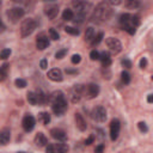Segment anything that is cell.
Instances as JSON below:
<instances>
[{"label": "cell", "mask_w": 153, "mask_h": 153, "mask_svg": "<svg viewBox=\"0 0 153 153\" xmlns=\"http://www.w3.org/2000/svg\"><path fill=\"white\" fill-rule=\"evenodd\" d=\"M49 100H50V103H52V109L54 111V114L60 116L67 110V102H66V98L61 91H56V92L50 95Z\"/></svg>", "instance_id": "1"}, {"label": "cell", "mask_w": 153, "mask_h": 153, "mask_svg": "<svg viewBox=\"0 0 153 153\" xmlns=\"http://www.w3.org/2000/svg\"><path fill=\"white\" fill-rule=\"evenodd\" d=\"M110 15H111V7L109 6V3H100L95 8L92 19L97 20V22H104V20L109 19Z\"/></svg>", "instance_id": "2"}, {"label": "cell", "mask_w": 153, "mask_h": 153, "mask_svg": "<svg viewBox=\"0 0 153 153\" xmlns=\"http://www.w3.org/2000/svg\"><path fill=\"white\" fill-rule=\"evenodd\" d=\"M36 26H37V23H36L35 19H33V18L25 19L24 22L22 23V25H20V35H22V37L30 36L35 31Z\"/></svg>", "instance_id": "3"}, {"label": "cell", "mask_w": 153, "mask_h": 153, "mask_svg": "<svg viewBox=\"0 0 153 153\" xmlns=\"http://www.w3.org/2000/svg\"><path fill=\"white\" fill-rule=\"evenodd\" d=\"M24 13L25 12H24V10L22 7H12V8L7 10L6 16L8 17V19L11 20L12 23H17L18 20L24 16Z\"/></svg>", "instance_id": "4"}, {"label": "cell", "mask_w": 153, "mask_h": 153, "mask_svg": "<svg viewBox=\"0 0 153 153\" xmlns=\"http://www.w3.org/2000/svg\"><path fill=\"white\" fill-rule=\"evenodd\" d=\"M91 117H92L96 122H104L107 120V110L105 108L103 107H96L92 109V111H91Z\"/></svg>", "instance_id": "5"}, {"label": "cell", "mask_w": 153, "mask_h": 153, "mask_svg": "<svg viewBox=\"0 0 153 153\" xmlns=\"http://www.w3.org/2000/svg\"><path fill=\"white\" fill-rule=\"evenodd\" d=\"M73 7H74V10L77 11V15L78 16L84 17L87 13L89 8L91 7V4L90 3H86V1H73Z\"/></svg>", "instance_id": "6"}, {"label": "cell", "mask_w": 153, "mask_h": 153, "mask_svg": "<svg viewBox=\"0 0 153 153\" xmlns=\"http://www.w3.org/2000/svg\"><path fill=\"white\" fill-rule=\"evenodd\" d=\"M47 153H68V146L64 142L50 144L47 146Z\"/></svg>", "instance_id": "7"}, {"label": "cell", "mask_w": 153, "mask_h": 153, "mask_svg": "<svg viewBox=\"0 0 153 153\" xmlns=\"http://www.w3.org/2000/svg\"><path fill=\"white\" fill-rule=\"evenodd\" d=\"M107 46H108V48L111 50V52L115 53V54L120 53L121 50H122L121 42H120L117 38H115V37H109V38H107Z\"/></svg>", "instance_id": "8"}, {"label": "cell", "mask_w": 153, "mask_h": 153, "mask_svg": "<svg viewBox=\"0 0 153 153\" xmlns=\"http://www.w3.org/2000/svg\"><path fill=\"white\" fill-rule=\"evenodd\" d=\"M35 123H36V121L34 118L33 115H30V114H26L23 118V122H22V126L24 128L25 132H31L34 128H35Z\"/></svg>", "instance_id": "9"}, {"label": "cell", "mask_w": 153, "mask_h": 153, "mask_svg": "<svg viewBox=\"0 0 153 153\" xmlns=\"http://www.w3.org/2000/svg\"><path fill=\"white\" fill-rule=\"evenodd\" d=\"M120 129H121V123L118 120H113L110 123V138L113 141H115L118 138L120 134Z\"/></svg>", "instance_id": "10"}, {"label": "cell", "mask_w": 153, "mask_h": 153, "mask_svg": "<svg viewBox=\"0 0 153 153\" xmlns=\"http://www.w3.org/2000/svg\"><path fill=\"white\" fill-rule=\"evenodd\" d=\"M83 91H84V87L81 85H75L72 91H71V100L73 103H78L81 98V95H83Z\"/></svg>", "instance_id": "11"}, {"label": "cell", "mask_w": 153, "mask_h": 153, "mask_svg": "<svg viewBox=\"0 0 153 153\" xmlns=\"http://www.w3.org/2000/svg\"><path fill=\"white\" fill-rule=\"evenodd\" d=\"M44 13L49 19H54L59 15V6L55 4H49L44 7Z\"/></svg>", "instance_id": "12"}, {"label": "cell", "mask_w": 153, "mask_h": 153, "mask_svg": "<svg viewBox=\"0 0 153 153\" xmlns=\"http://www.w3.org/2000/svg\"><path fill=\"white\" fill-rule=\"evenodd\" d=\"M50 135H52V138H54L57 141H65L67 139L66 132L62 130V129H60V128H53L52 130H50Z\"/></svg>", "instance_id": "13"}, {"label": "cell", "mask_w": 153, "mask_h": 153, "mask_svg": "<svg viewBox=\"0 0 153 153\" xmlns=\"http://www.w3.org/2000/svg\"><path fill=\"white\" fill-rule=\"evenodd\" d=\"M48 78L52 80V81H62L64 77H62V72L59 69V68H53V69H50L49 72H48Z\"/></svg>", "instance_id": "14"}, {"label": "cell", "mask_w": 153, "mask_h": 153, "mask_svg": "<svg viewBox=\"0 0 153 153\" xmlns=\"http://www.w3.org/2000/svg\"><path fill=\"white\" fill-rule=\"evenodd\" d=\"M48 46H49V39H48V37H46L44 35L37 36V39H36V47H37V49L44 50Z\"/></svg>", "instance_id": "15"}, {"label": "cell", "mask_w": 153, "mask_h": 153, "mask_svg": "<svg viewBox=\"0 0 153 153\" xmlns=\"http://www.w3.org/2000/svg\"><path fill=\"white\" fill-rule=\"evenodd\" d=\"M74 118H75V126H77V128H78L79 130H81V132L86 130L87 125H86V121L84 120V117L81 116L80 114H75Z\"/></svg>", "instance_id": "16"}, {"label": "cell", "mask_w": 153, "mask_h": 153, "mask_svg": "<svg viewBox=\"0 0 153 153\" xmlns=\"http://www.w3.org/2000/svg\"><path fill=\"white\" fill-rule=\"evenodd\" d=\"M35 144L38 147H44L48 145V139L46 138V135L43 133H37L35 136Z\"/></svg>", "instance_id": "17"}, {"label": "cell", "mask_w": 153, "mask_h": 153, "mask_svg": "<svg viewBox=\"0 0 153 153\" xmlns=\"http://www.w3.org/2000/svg\"><path fill=\"white\" fill-rule=\"evenodd\" d=\"M99 93V86L97 84H90L87 86V97L89 98H95Z\"/></svg>", "instance_id": "18"}, {"label": "cell", "mask_w": 153, "mask_h": 153, "mask_svg": "<svg viewBox=\"0 0 153 153\" xmlns=\"http://www.w3.org/2000/svg\"><path fill=\"white\" fill-rule=\"evenodd\" d=\"M10 138H11V133H10V129L5 128L0 132V144L3 146L7 145V142L10 141Z\"/></svg>", "instance_id": "19"}, {"label": "cell", "mask_w": 153, "mask_h": 153, "mask_svg": "<svg viewBox=\"0 0 153 153\" xmlns=\"http://www.w3.org/2000/svg\"><path fill=\"white\" fill-rule=\"evenodd\" d=\"M100 61H102V65L104 67H109L111 65V57L110 54L108 52H103L100 54Z\"/></svg>", "instance_id": "20"}, {"label": "cell", "mask_w": 153, "mask_h": 153, "mask_svg": "<svg viewBox=\"0 0 153 153\" xmlns=\"http://www.w3.org/2000/svg\"><path fill=\"white\" fill-rule=\"evenodd\" d=\"M26 98H28V102H29V103L31 104V105L38 104V98H37V93H36V92H28Z\"/></svg>", "instance_id": "21"}, {"label": "cell", "mask_w": 153, "mask_h": 153, "mask_svg": "<svg viewBox=\"0 0 153 153\" xmlns=\"http://www.w3.org/2000/svg\"><path fill=\"white\" fill-rule=\"evenodd\" d=\"M121 26H122V29H123L125 31H127L129 35H134L135 31H136V30H135V26H134L133 24H132V19H130V22H129V23L123 24V25H121Z\"/></svg>", "instance_id": "22"}, {"label": "cell", "mask_w": 153, "mask_h": 153, "mask_svg": "<svg viewBox=\"0 0 153 153\" xmlns=\"http://www.w3.org/2000/svg\"><path fill=\"white\" fill-rule=\"evenodd\" d=\"M93 38H95V29L92 26H89L86 29V31H85V41L91 42Z\"/></svg>", "instance_id": "23"}, {"label": "cell", "mask_w": 153, "mask_h": 153, "mask_svg": "<svg viewBox=\"0 0 153 153\" xmlns=\"http://www.w3.org/2000/svg\"><path fill=\"white\" fill-rule=\"evenodd\" d=\"M36 93H37V98H38V104H44L47 100H49V97L46 93H43L41 90H38Z\"/></svg>", "instance_id": "24"}, {"label": "cell", "mask_w": 153, "mask_h": 153, "mask_svg": "<svg viewBox=\"0 0 153 153\" xmlns=\"http://www.w3.org/2000/svg\"><path fill=\"white\" fill-rule=\"evenodd\" d=\"M38 120L42 122L43 125H48L50 122V115L48 113H41L39 116H38Z\"/></svg>", "instance_id": "25"}, {"label": "cell", "mask_w": 153, "mask_h": 153, "mask_svg": "<svg viewBox=\"0 0 153 153\" xmlns=\"http://www.w3.org/2000/svg\"><path fill=\"white\" fill-rule=\"evenodd\" d=\"M62 18H64L65 20H72V19H74V13H73V11H72V10L66 8L65 11H64V13H62Z\"/></svg>", "instance_id": "26"}, {"label": "cell", "mask_w": 153, "mask_h": 153, "mask_svg": "<svg viewBox=\"0 0 153 153\" xmlns=\"http://www.w3.org/2000/svg\"><path fill=\"white\" fill-rule=\"evenodd\" d=\"M7 68H8V65L7 64H4L0 68V80L4 81L7 77Z\"/></svg>", "instance_id": "27"}, {"label": "cell", "mask_w": 153, "mask_h": 153, "mask_svg": "<svg viewBox=\"0 0 153 153\" xmlns=\"http://www.w3.org/2000/svg\"><path fill=\"white\" fill-rule=\"evenodd\" d=\"M103 37H104V34L103 33H99L92 41H91V46L92 47H96V46H98L100 42H102V39H103Z\"/></svg>", "instance_id": "28"}, {"label": "cell", "mask_w": 153, "mask_h": 153, "mask_svg": "<svg viewBox=\"0 0 153 153\" xmlns=\"http://www.w3.org/2000/svg\"><path fill=\"white\" fill-rule=\"evenodd\" d=\"M140 6V3L138 0H128L126 3V7L127 8H130V10H134V8H138Z\"/></svg>", "instance_id": "29"}, {"label": "cell", "mask_w": 153, "mask_h": 153, "mask_svg": "<svg viewBox=\"0 0 153 153\" xmlns=\"http://www.w3.org/2000/svg\"><path fill=\"white\" fill-rule=\"evenodd\" d=\"M65 31H66L67 34H69V35H73V36H78V35L80 34L79 30L75 29V28H73V26H66V28H65Z\"/></svg>", "instance_id": "30"}, {"label": "cell", "mask_w": 153, "mask_h": 153, "mask_svg": "<svg viewBox=\"0 0 153 153\" xmlns=\"http://www.w3.org/2000/svg\"><path fill=\"white\" fill-rule=\"evenodd\" d=\"M121 79H122V83L126 84V85L130 83V75L128 72H126V71H123V72L121 73Z\"/></svg>", "instance_id": "31"}, {"label": "cell", "mask_w": 153, "mask_h": 153, "mask_svg": "<svg viewBox=\"0 0 153 153\" xmlns=\"http://www.w3.org/2000/svg\"><path fill=\"white\" fill-rule=\"evenodd\" d=\"M49 36H50V38H52V39H54V41H57V39L60 38V36H59L57 31H56V30H55L54 28L49 29Z\"/></svg>", "instance_id": "32"}, {"label": "cell", "mask_w": 153, "mask_h": 153, "mask_svg": "<svg viewBox=\"0 0 153 153\" xmlns=\"http://www.w3.org/2000/svg\"><path fill=\"white\" fill-rule=\"evenodd\" d=\"M10 55H11V49H7V48L3 49L1 53H0V57L3 60H6L7 57H10Z\"/></svg>", "instance_id": "33"}, {"label": "cell", "mask_w": 153, "mask_h": 153, "mask_svg": "<svg viewBox=\"0 0 153 153\" xmlns=\"http://www.w3.org/2000/svg\"><path fill=\"white\" fill-rule=\"evenodd\" d=\"M15 84H16V86L19 87V89H24V87L26 86V81H25L24 79H16Z\"/></svg>", "instance_id": "34"}, {"label": "cell", "mask_w": 153, "mask_h": 153, "mask_svg": "<svg viewBox=\"0 0 153 153\" xmlns=\"http://www.w3.org/2000/svg\"><path fill=\"white\" fill-rule=\"evenodd\" d=\"M138 127H139L140 132H142V133H147V132H148V127H147V125L145 123V122H142V121L138 123Z\"/></svg>", "instance_id": "35"}, {"label": "cell", "mask_w": 153, "mask_h": 153, "mask_svg": "<svg viewBox=\"0 0 153 153\" xmlns=\"http://www.w3.org/2000/svg\"><path fill=\"white\" fill-rule=\"evenodd\" d=\"M90 57H91V60L96 61V60H99L100 59V54L97 52V50H92V52L90 53Z\"/></svg>", "instance_id": "36"}, {"label": "cell", "mask_w": 153, "mask_h": 153, "mask_svg": "<svg viewBox=\"0 0 153 153\" xmlns=\"http://www.w3.org/2000/svg\"><path fill=\"white\" fill-rule=\"evenodd\" d=\"M66 54H67V49H61V50H59V52L55 54V57L56 59H62Z\"/></svg>", "instance_id": "37"}, {"label": "cell", "mask_w": 153, "mask_h": 153, "mask_svg": "<svg viewBox=\"0 0 153 153\" xmlns=\"http://www.w3.org/2000/svg\"><path fill=\"white\" fill-rule=\"evenodd\" d=\"M132 24H133L135 28H138L140 25V18L138 16H132Z\"/></svg>", "instance_id": "38"}, {"label": "cell", "mask_w": 153, "mask_h": 153, "mask_svg": "<svg viewBox=\"0 0 153 153\" xmlns=\"http://www.w3.org/2000/svg\"><path fill=\"white\" fill-rule=\"evenodd\" d=\"M81 61V56L79 55V54H74L73 56H72V64H74V65H77V64H79Z\"/></svg>", "instance_id": "39"}, {"label": "cell", "mask_w": 153, "mask_h": 153, "mask_svg": "<svg viewBox=\"0 0 153 153\" xmlns=\"http://www.w3.org/2000/svg\"><path fill=\"white\" fill-rule=\"evenodd\" d=\"M121 64H122V66L126 67V68H130V67H132V61L128 60V59H123Z\"/></svg>", "instance_id": "40"}, {"label": "cell", "mask_w": 153, "mask_h": 153, "mask_svg": "<svg viewBox=\"0 0 153 153\" xmlns=\"http://www.w3.org/2000/svg\"><path fill=\"white\" fill-rule=\"evenodd\" d=\"M103 151H104V145L103 144H99L95 148V153H103Z\"/></svg>", "instance_id": "41"}, {"label": "cell", "mask_w": 153, "mask_h": 153, "mask_svg": "<svg viewBox=\"0 0 153 153\" xmlns=\"http://www.w3.org/2000/svg\"><path fill=\"white\" fill-rule=\"evenodd\" d=\"M146 66H147V59L142 57L140 60V68H146Z\"/></svg>", "instance_id": "42"}, {"label": "cell", "mask_w": 153, "mask_h": 153, "mask_svg": "<svg viewBox=\"0 0 153 153\" xmlns=\"http://www.w3.org/2000/svg\"><path fill=\"white\" fill-rule=\"evenodd\" d=\"M39 66H41V68H42V69H46V68L48 67V61H47L46 59L41 60V64H39Z\"/></svg>", "instance_id": "43"}, {"label": "cell", "mask_w": 153, "mask_h": 153, "mask_svg": "<svg viewBox=\"0 0 153 153\" xmlns=\"http://www.w3.org/2000/svg\"><path fill=\"white\" fill-rule=\"evenodd\" d=\"M93 140H95V136L93 135H91L90 138H87L86 140H85V145H91V144H92V142H93Z\"/></svg>", "instance_id": "44"}, {"label": "cell", "mask_w": 153, "mask_h": 153, "mask_svg": "<svg viewBox=\"0 0 153 153\" xmlns=\"http://www.w3.org/2000/svg\"><path fill=\"white\" fill-rule=\"evenodd\" d=\"M147 102H148V103H153V93L147 96Z\"/></svg>", "instance_id": "45"}, {"label": "cell", "mask_w": 153, "mask_h": 153, "mask_svg": "<svg viewBox=\"0 0 153 153\" xmlns=\"http://www.w3.org/2000/svg\"><path fill=\"white\" fill-rule=\"evenodd\" d=\"M66 73H68V74H73V73H77V71H74V69H66Z\"/></svg>", "instance_id": "46"}, {"label": "cell", "mask_w": 153, "mask_h": 153, "mask_svg": "<svg viewBox=\"0 0 153 153\" xmlns=\"http://www.w3.org/2000/svg\"><path fill=\"white\" fill-rule=\"evenodd\" d=\"M109 4L110 5H118V4H121V1H110Z\"/></svg>", "instance_id": "47"}, {"label": "cell", "mask_w": 153, "mask_h": 153, "mask_svg": "<svg viewBox=\"0 0 153 153\" xmlns=\"http://www.w3.org/2000/svg\"><path fill=\"white\" fill-rule=\"evenodd\" d=\"M18 153H24V152H18Z\"/></svg>", "instance_id": "48"}, {"label": "cell", "mask_w": 153, "mask_h": 153, "mask_svg": "<svg viewBox=\"0 0 153 153\" xmlns=\"http://www.w3.org/2000/svg\"><path fill=\"white\" fill-rule=\"evenodd\" d=\"M152 80H153V75H152Z\"/></svg>", "instance_id": "49"}]
</instances>
